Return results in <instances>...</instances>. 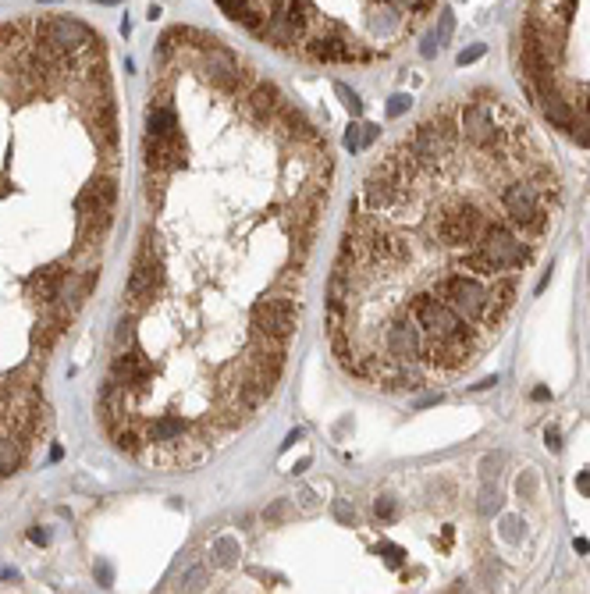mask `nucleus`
Segmentation results:
<instances>
[{
  "mask_svg": "<svg viewBox=\"0 0 590 594\" xmlns=\"http://www.w3.org/2000/svg\"><path fill=\"white\" fill-rule=\"evenodd\" d=\"M160 285H164V253H160L153 232L146 228L142 242H139V253H135V263H132V278H129V302H135V306L153 302Z\"/></svg>",
  "mask_w": 590,
  "mask_h": 594,
  "instance_id": "nucleus-1",
  "label": "nucleus"
},
{
  "mask_svg": "<svg viewBox=\"0 0 590 594\" xmlns=\"http://www.w3.org/2000/svg\"><path fill=\"white\" fill-rule=\"evenodd\" d=\"M491 104H498V100H491ZM491 104H477L473 100V104H462L459 111V135L477 150H501L505 139H509V132L494 121Z\"/></svg>",
  "mask_w": 590,
  "mask_h": 594,
  "instance_id": "nucleus-2",
  "label": "nucleus"
},
{
  "mask_svg": "<svg viewBox=\"0 0 590 594\" xmlns=\"http://www.w3.org/2000/svg\"><path fill=\"white\" fill-rule=\"evenodd\" d=\"M488 221L483 214L473 207V203H462V199H452L445 210L437 217V239L445 245H477V239L483 235Z\"/></svg>",
  "mask_w": 590,
  "mask_h": 594,
  "instance_id": "nucleus-3",
  "label": "nucleus"
},
{
  "mask_svg": "<svg viewBox=\"0 0 590 594\" xmlns=\"http://www.w3.org/2000/svg\"><path fill=\"white\" fill-rule=\"evenodd\" d=\"M477 250L491 260V267L498 274L516 271V267H523V263H530V250H526V245L509 228H505V224H488L483 235L477 239Z\"/></svg>",
  "mask_w": 590,
  "mask_h": 594,
  "instance_id": "nucleus-4",
  "label": "nucleus"
},
{
  "mask_svg": "<svg viewBox=\"0 0 590 594\" xmlns=\"http://www.w3.org/2000/svg\"><path fill=\"white\" fill-rule=\"evenodd\" d=\"M434 296L445 299L459 317H470V320H480L483 306H488V289L466 274H445L441 281H434Z\"/></svg>",
  "mask_w": 590,
  "mask_h": 594,
  "instance_id": "nucleus-5",
  "label": "nucleus"
},
{
  "mask_svg": "<svg viewBox=\"0 0 590 594\" xmlns=\"http://www.w3.org/2000/svg\"><path fill=\"white\" fill-rule=\"evenodd\" d=\"M501 207L523 232L540 235L547 228V210L540 207V196L530 182H512V186L501 189Z\"/></svg>",
  "mask_w": 590,
  "mask_h": 594,
  "instance_id": "nucleus-6",
  "label": "nucleus"
},
{
  "mask_svg": "<svg viewBox=\"0 0 590 594\" xmlns=\"http://www.w3.org/2000/svg\"><path fill=\"white\" fill-rule=\"evenodd\" d=\"M409 310L416 317V324L424 327L427 335H462V331H470L466 324H462V317L452 310V306L445 299H437L434 292H424V296H413L409 302Z\"/></svg>",
  "mask_w": 590,
  "mask_h": 594,
  "instance_id": "nucleus-7",
  "label": "nucleus"
},
{
  "mask_svg": "<svg viewBox=\"0 0 590 594\" xmlns=\"http://www.w3.org/2000/svg\"><path fill=\"white\" fill-rule=\"evenodd\" d=\"M252 327L267 331L274 338H292L295 327H299V302L292 299H263L252 306Z\"/></svg>",
  "mask_w": 590,
  "mask_h": 594,
  "instance_id": "nucleus-8",
  "label": "nucleus"
},
{
  "mask_svg": "<svg viewBox=\"0 0 590 594\" xmlns=\"http://www.w3.org/2000/svg\"><path fill=\"white\" fill-rule=\"evenodd\" d=\"M142 157H146V168H150L153 175L185 168V135H182V129L171 132V135H146L142 139Z\"/></svg>",
  "mask_w": 590,
  "mask_h": 594,
  "instance_id": "nucleus-9",
  "label": "nucleus"
},
{
  "mask_svg": "<svg viewBox=\"0 0 590 594\" xmlns=\"http://www.w3.org/2000/svg\"><path fill=\"white\" fill-rule=\"evenodd\" d=\"M413 256L409 239L398 235L395 228H384V224H373V232L367 235V260L373 263H406Z\"/></svg>",
  "mask_w": 590,
  "mask_h": 594,
  "instance_id": "nucleus-10",
  "label": "nucleus"
},
{
  "mask_svg": "<svg viewBox=\"0 0 590 594\" xmlns=\"http://www.w3.org/2000/svg\"><path fill=\"white\" fill-rule=\"evenodd\" d=\"M402 196H406V182L398 178L388 164H381V168L370 171L367 186H363V199H367L370 210H388L391 203L402 199Z\"/></svg>",
  "mask_w": 590,
  "mask_h": 594,
  "instance_id": "nucleus-11",
  "label": "nucleus"
},
{
  "mask_svg": "<svg viewBox=\"0 0 590 594\" xmlns=\"http://www.w3.org/2000/svg\"><path fill=\"white\" fill-rule=\"evenodd\" d=\"M470 356H473L470 331H462V335H437V338L427 345L430 366H441V371H459V366L470 363Z\"/></svg>",
  "mask_w": 590,
  "mask_h": 594,
  "instance_id": "nucleus-12",
  "label": "nucleus"
},
{
  "mask_svg": "<svg viewBox=\"0 0 590 594\" xmlns=\"http://www.w3.org/2000/svg\"><path fill=\"white\" fill-rule=\"evenodd\" d=\"M384 345L395 363H413L419 356V331L409 317H395L384 327Z\"/></svg>",
  "mask_w": 590,
  "mask_h": 594,
  "instance_id": "nucleus-13",
  "label": "nucleus"
},
{
  "mask_svg": "<svg viewBox=\"0 0 590 594\" xmlns=\"http://www.w3.org/2000/svg\"><path fill=\"white\" fill-rule=\"evenodd\" d=\"M114 203H118V182H114L111 175H100V178H93L89 186L78 192L75 210H78V217L107 214V210H114Z\"/></svg>",
  "mask_w": 590,
  "mask_h": 594,
  "instance_id": "nucleus-14",
  "label": "nucleus"
},
{
  "mask_svg": "<svg viewBox=\"0 0 590 594\" xmlns=\"http://www.w3.org/2000/svg\"><path fill=\"white\" fill-rule=\"evenodd\" d=\"M111 377L124 388V392H142V388L150 384V377H153V363L146 360L139 349H135V353H121V356L114 360Z\"/></svg>",
  "mask_w": 590,
  "mask_h": 594,
  "instance_id": "nucleus-15",
  "label": "nucleus"
},
{
  "mask_svg": "<svg viewBox=\"0 0 590 594\" xmlns=\"http://www.w3.org/2000/svg\"><path fill=\"white\" fill-rule=\"evenodd\" d=\"M512 306H516V281L512 278H498L488 289V306H483L480 320L488 327H498L505 317L512 314Z\"/></svg>",
  "mask_w": 590,
  "mask_h": 594,
  "instance_id": "nucleus-16",
  "label": "nucleus"
},
{
  "mask_svg": "<svg viewBox=\"0 0 590 594\" xmlns=\"http://www.w3.org/2000/svg\"><path fill=\"white\" fill-rule=\"evenodd\" d=\"M409 150L416 153V160L424 164V168H430V164L441 160V153H445L448 146H445V139L437 135L434 121H424V125H416V132L409 135Z\"/></svg>",
  "mask_w": 590,
  "mask_h": 594,
  "instance_id": "nucleus-17",
  "label": "nucleus"
},
{
  "mask_svg": "<svg viewBox=\"0 0 590 594\" xmlns=\"http://www.w3.org/2000/svg\"><path fill=\"white\" fill-rule=\"evenodd\" d=\"M65 267L61 263H50V267H39L32 278H29V296H36L39 302H54L61 296V289H65Z\"/></svg>",
  "mask_w": 590,
  "mask_h": 594,
  "instance_id": "nucleus-18",
  "label": "nucleus"
},
{
  "mask_svg": "<svg viewBox=\"0 0 590 594\" xmlns=\"http://www.w3.org/2000/svg\"><path fill=\"white\" fill-rule=\"evenodd\" d=\"M537 100H540V111H544V118L551 121L555 129H562V132H569V129H573L576 111H573V104H569V100L558 93V86H551V89L537 93Z\"/></svg>",
  "mask_w": 590,
  "mask_h": 594,
  "instance_id": "nucleus-19",
  "label": "nucleus"
},
{
  "mask_svg": "<svg viewBox=\"0 0 590 594\" xmlns=\"http://www.w3.org/2000/svg\"><path fill=\"white\" fill-rule=\"evenodd\" d=\"M270 392H274V384L263 381V377H256V374H249V371L235 384V399H239V406L245 409V413H256V409L270 399Z\"/></svg>",
  "mask_w": 590,
  "mask_h": 594,
  "instance_id": "nucleus-20",
  "label": "nucleus"
},
{
  "mask_svg": "<svg viewBox=\"0 0 590 594\" xmlns=\"http://www.w3.org/2000/svg\"><path fill=\"white\" fill-rule=\"evenodd\" d=\"M182 431H185V420H182V417H160V420L150 427V441L171 448V445L182 441Z\"/></svg>",
  "mask_w": 590,
  "mask_h": 594,
  "instance_id": "nucleus-21",
  "label": "nucleus"
},
{
  "mask_svg": "<svg viewBox=\"0 0 590 594\" xmlns=\"http://www.w3.org/2000/svg\"><path fill=\"white\" fill-rule=\"evenodd\" d=\"M22 452H25V445L18 438L0 434V477H11L14 470L22 466Z\"/></svg>",
  "mask_w": 590,
  "mask_h": 594,
  "instance_id": "nucleus-22",
  "label": "nucleus"
},
{
  "mask_svg": "<svg viewBox=\"0 0 590 594\" xmlns=\"http://www.w3.org/2000/svg\"><path fill=\"white\" fill-rule=\"evenodd\" d=\"M452 32H455V14L445 8L441 11V18H437V29H434V39H437V47H445L448 39H452Z\"/></svg>",
  "mask_w": 590,
  "mask_h": 594,
  "instance_id": "nucleus-23",
  "label": "nucleus"
},
{
  "mask_svg": "<svg viewBox=\"0 0 590 594\" xmlns=\"http://www.w3.org/2000/svg\"><path fill=\"white\" fill-rule=\"evenodd\" d=\"M373 513H377V520L391 523V520L398 516V505H395V498H391V495H377V502H373Z\"/></svg>",
  "mask_w": 590,
  "mask_h": 594,
  "instance_id": "nucleus-24",
  "label": "nucleus"
},
{
  "mask_svg": "<svg viewBox=\"0 0 590 594\" xmlns=\"http://www.w3.org/2000/svg\"><path fill=\"white\" fill-rule=\"evenodd\" d=\"M114 441L121 452H139V434L132 431V427H121V431H114Z\"/></svg>",
  "mask_w": 590,
  "mask_h": 594,
  "instance_id": "nucleus-25",
  "label": "nucleus"
},
{
  "mask_svg": "<svg viewBox=\"0 0 590 594\" xmlns=\"http://www.w3.org/2000/svg\"><path fill=\"white\" fill-rule=\"evenodd\" d=\"M331 513H334V520L345 523V527H352L356 520H360V516H356V505H349L345 498H342V502H334V505H331Z\"/></svg>",
  "mask_w": 590,
  "mask_h": 594,
  "instance_id": "nucleus-26",
  "label": "nucleus"
},
{
  "mask_svg": "<svg viewBox=\"0 0 590 594\" xmlns=\"http://www.w3.org/2000/svg\"><path fill=\"white\" fill-rule=\"evenodd\" d=\"M146 203H150L153 210H160V207H164V186H160V182H153V178L146 182Z\"/></svg>",
  "mask_w": 590,
  "mask_h": 594,
  "instance_id": "nucleus-27",
  "label": "nucleus"
},
{
  "mask_svg": "<svg viewBox=\"0 0 590 594\" xmlns=\"http://www.w3.org/2000/svg\"><path fill=\"white\" fill-rule=\"evenodd\" d=\"M498 502H501V498H498V491L488 484V487L480 491V505H477V509H480V513H494V509H498Z\"/></svg>",
  "mask_w": 590,
  "mask_h": 594,
  "instance_id": "nucleus-28",
  "label": "nucleus"
},
{
  "mask_svg": "<svg viewBox=\"0 0 590 594\" xmlns=\"http://www.w3.org/2000/svg\"><path fill=\"white\" fill-rule=\"evenodd\" d=\"M409 107H413V100L398 93V96H391V100H388V118H402Z\"/></svg>",
  "mask_w": 590,
  "mask_h": 594,
  "instance_id": "nucleus-29",
  "label": "nucleus"
},
{
  "mask_svg": "<svg viewBox=\"0 0 590 594\" xmlns=\"http://www.w3.org/2000/svg\"><path fill=\"white\" fill-rule=\"evenodd\" d=\"M334 89H338V96L345 100V107H349V114H360L363 111V104H360V96H356L349 86H342V82H338V86H334Z\"/></svg>",
  "mask_w": 590,
  "mask_h": 594,
  "instance_id": "nucleus-30",
  "label": "nucleus"
},
{
  "mask_svg": "<svg viewBox=\"0 0 590 594\" xmlns=\"http://www.w3.org/2000/svg\"><path fill=\"white\" fill-rule=\"evenodd\" d=\"M498 470H501V456H488V459L480 463V477L491 481V477H498Z\"/></svg>",
  "mask_w": 590,
  "mask_h": 594,
  "instance_id": "nucleus-31",
  "label": "nucleus"
},
{
  "mask_svg": "<svg viewBox=\"0 0 590 594\" xmlns=\"http://www.w3.org/2000/svg\"><path fill=\"white\" fill-rule=\"evenodd\" d=\"M217 556H221V566H231V562H235V559H231V556H235V541H231V538H221V541H217Z\"/></svg>",
  "mask_w": 590,
  "mask_h": 594,
  "instance_id": "nucleus-32",
  "label": "nucleus"
},
{
  "mask_svg": "<svg viewBox=\"0 0 590 594\" xmlns=\"http://www.w3.org/2000/svg\"><path fill=\"white\" fill-rule=\"evenodd\" d=\"M360 146H363V129H360V125H349V132H345V150L356 153Z\"/></svg>",
  "mask_w": 590,
  "mask_h": 594,
  "instance_id": "nucleus-33",
  "label": "nucleus"
},
{
  "mask_svg": "<svg viewBox=\"0 0 590 594\" xmlns=\"http://www.w3.org/2000/svg\"><path fill=\"white\" fill-rule=\"evenodd\" d=\"M285 513H288V502H274V505L267 509V513H263V520H267V523H281Z\"/></svg>",
  "mask_w": 590,
  "mask_h": 594,
  "instance_id": "nucleus-34",
  "label": "nucleus"
},
{
  "mask_svg": "<svg viewBox=\"0 0 590 594\" xmlns=\"http://www.w3.org/2000/svg\"><path fill=\"white\" fill-rule=\"evenodd\" d=\"M519 495H523V498H534V495H537V481H534V474H526V477L519 481Z\"/></svg>",
  "mask_w": 590,
  "mask_h": 594,
  "instance_id": "nucleus-35",
  "label": "nucleus"
},
{
  "mask_svg": "<svg viewBox=\"0 0 590 594\" xmlns=\"http://www.w3.org/2000/svg\"><path fill=\"white\" fill-rule=\"evenodd\" d=\"M114 342H118V345H129V342H132V320H121V324H118Z\"/></svg>",
  "mask_w": 590,
  "mask_h": 594,
  "instance_id": "nucleus-36",
  "label": "nucleus"
},
{
  "mask_svg": "<svg viewBox=\"0 0 590 594\" xmlns=\"http://www.w3.org/2000/svg\"><path fill=\"white\" fill-rule=\"evenodd\" d=\"M544 441H547V448H551V452H558V448H562V431H558V427H547V431H544Z\"/></svg>",
  "mask_w": 590,
  "mask_h": 594,
  "instance_id": "nucleus-37",
  "label": "nucleus"
},
{
  "mask_svg": "<svg viewBox=\"0 0 590 594\" xmlns=\"http://www.w3.org/2000/svg\"><path fill=\"white\" fill-rule=\"evenodd\" d=\"M480 57H483V47L477 43V47H470V50L459 54V65H473V60H480Z\"/></svg>",
  "mask_w": 590,
  "mask_h": 594,
  "instance_id": "nucleus-38",
  "label": "nucleus"
},
{
  "mask_svg": "<svg viewBox=\"0 0 590 594\" xmlns=\"http://www.w3.org/2000/svg\"><path fill=\"white\" fill-rule=\"evenodd\" d=\"M299 502H303L306 513H313V509H317V495H313V491H299Z\"/></svg>",
  "mask_w": 590,
  "mask_h": 594,
  "instance_id": "nucleus-39",
  "label": "nucleus"
},
{
  "mask_svg": "<svg viewBox=\"0 0 590 594\" xmlns=\"http://www.w3.org/2000/svg\"><path fill=\"white\" fill-rule=\"evenodd\" d=\"M576 487H580V495H587V498H590V470H583V474L576 477Z\"/></svg>",
  "mask_w": 590,
  "mask_h": 594,
  "instance_id": "nucleus-40",
  "label": "nucleus"
},
{
  "mask_svg": "<svg viewBox=\"0 0 590 594\" xmlns=\"http://www.w3.org/2000/svg\"><path fill=\"white\" fill-rule=\"evenodd\" d=\"M377 135H381V129H377V125H367V129H363V146L377 142Z\"/></svg>",
  "mask_w": 590,
  "mask_h": 594,
  "instance_id": "nucleus-41",
  "label": "nucleus"
},
{
  "mask_svg": "<svg viewBox=\"0 0 590 594\" xmlns=\"http://www.w3.org/2000/svg\"><path fill=\"white\" fill-rule=\"evenodd\" d=\"M505 538H509V541L519 538V523H516V520H505Z\"/></svg>",
  "mask_w": 590,
  "mask_h": 594,
  "instance_id": "nucleus-42",
  "label": "nucleus"
},
{
  "mask_svg": "<svg viewBox=\"0 0 590 594\" xmlns=\"http://www.w3.org/2000/svg\"><path fill=\"white\" fill-rule=\"evenodd\" d=\"M494 384H498V377H483V381L473 388V392H488V388H494Z\"/></svg>",
  "mask_w": 590,
  "mask_h": 594,
  "instance_id": "nucleus-43",
  "label": "nucleus"
},
{
  "mask_svg": "<svg viewBox=\"0 0 590 594\" xmlns=\"http://www.w3.org/2000/svg\"><path fill=\"white\" fill-rule=\"evenodd\" d=\"M573 548L580 551V556H587V551H590V541H583V538H576V541H573Z\"/></svg>",
  "mask_w": 590,
  "mask_h": 594,
  "instance_id": "nucleus-44",
  "label": "nucleus"
},
{
  "mask_svg": "<svg viewBox=\"0 0 590 594\" xmlns=\"http://www.w3.org/2000/svg\"><path fill=\"white\" fill-rule=\"evenodd\" d=\"M547 399H551V392H547V388H537V392H534V402H547Z\"/></svg>",
  "mask_w": 590,
  "mask_h": 594,
  "instance_id": "nucleus-45",
  "label": "nucleus"
},
{
  "mask_svg": "<svg viewBox=\"0 0 590 594\" xmlns=\"http://www.w3.org/2000/svg\"><path fill=\"white\" fill-rule=\"evenodd\" d=\"M29 538H32V541H39V544H47V530H39V527H36Z\"/></svg>",
  "mask_w": 590,
  "mask_h": 594,
  "instance_id": "nucleus-46",
  "label": "nucleus"
},
{
  "mask_svg": "<svg viewBox=\"0 0 590 594\" xmlns=\"http://www.w3.org/2000/svg\"><path fill=\"white\" fill-rule=\"evenodd\" d=\"M299 438H303V431H292V434L285 438V445H281V448H292V445H295V441H299Z\"/></svg>",
  "mask_w": 590,
  "mask_h": 594,
  "instance_id": "nucleus-47",
  "label": "nucleus"
}]
</instances>
